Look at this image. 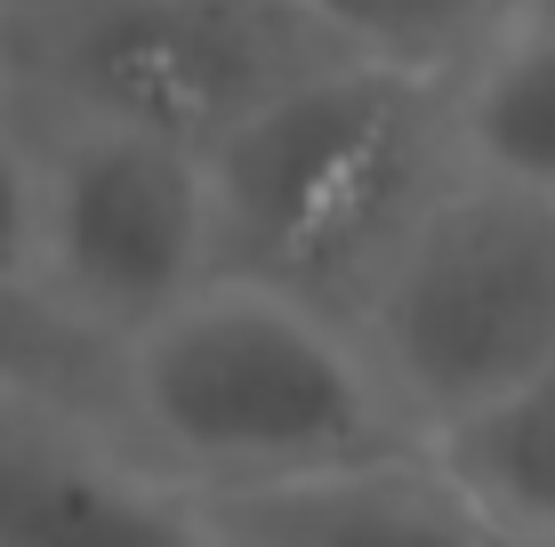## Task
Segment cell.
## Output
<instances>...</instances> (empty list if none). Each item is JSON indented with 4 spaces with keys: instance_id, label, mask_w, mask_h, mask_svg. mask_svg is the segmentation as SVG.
<instances>
[{
    "instance_id": "3957f363",
    "label": "cell",
    "mask_w": 555,
    "mask_h": 547,
    "mask_svg": "<svg viewBox=\"0 0 555 547\" xmlns=\"http://www.w3.org/2000/svg\"><path fill=\"white\" fill-rule=\"evenodd\" d=\"M411 443L555 354V194L451 169L347 314Z\"/></svg>"
},
{
    "instance_id": "8fae6325",
    "label": "cell",
    "mask_w": 555,
    "mask_h": 547,
    "mask_svg": "<svg viewBox=\"0 0 555 547\" xmlns=\"http://www.w3.org/2000/svg\"><path fill=\"white\" fill-rule=\"evenodd\" d=\"M0 379L73 394L105 419V347H89L73 323H56L41 298H0Z\"/></svg>"
},
{
    "instance_id": "5b68a950",
    "label": "cell",
    "mask_w": 555,
    "mask_h": 547,
    "mask_svg": "<svg viewBox=\"0 0 555 547\" xmlns=\"http://www.w3.org/2000/svg\"><path fill=\"white\" fill-rule=\"evenodd\" d=\"M209 274L218 234L202 145L33 113V298L56 323L113 347Z\"/></svg>"
},
{
    "instance_id": "9c48e42d",
    "label": "cell",
    "mask_w": 555,
    "mask_h": 547,
    "mask_svg": "<svg viewBox=\"0 0 555 547\" xmlns=\"http://www.w3.org/2000/svg\"><path fill=\"white\" fill-rule=\"evenodd\" d=\"M418 459L491 539H555V354L443 419Z\"/></svg>"
},
{
    "instance_id": "7a4b0ae2",
    "label": "cell",
    "mask_w": 555,
    "mask_h": 547,
    "mask_svg": "<svg viewBox=\"0 0 555 547\" xmlns=\"http://www.w3.org/2000/svg\"><path fill=\"white\" fill-rule=\"evenodd\" d=\"M218 274L347 323L411 218L451 185L443 81L371 56H331L202 154Z\"/></svg>"
},
{
    "instance_id": "7c38bea8",
    "label": "cell",
    "mask_w": 555,
    "mask_h": 547,
    "mask_svg": "<svg viewBox=\"0 0 555 547\" xmlns=\"http://www.w3.org/2000/svg\"><path fill=\"white\" fill-rule=\"evenodd\" d=\"M0 298H33V113L0 97Z\"/></svg>"
},
{
    "instance_id": "30bf717a",
    "label": "cell",
    "mask_w": 555,
    "mask_h": 547,
    "mask_svg": "<svg viewBox=\"0 0 555 547\" xmlns=\"http://www.w3.org/2000/svg\"><path fill=\"white\" fill-rule=\"evenodd\" d=\"M298 9L347 56L451 81V65L491 32V16H500L507 0H298Z\"/></svg>"
},
{
    "instance_id": "6da1fadb",
    "label": "cell",
    "mask_w": 555,
    "mask_h": 547,
    "mask_svg": "<svg viewBox=\"0 0 555 547\" xmlns=\"http://www.w3.org/2000/svg\"><path fill=\"white\" fill-rule=\"evenodd\" d=\"M105 427L185 499L418 451L338 314L234 274H209L105 347Z\"/></svg>"
},
{
    "instance_id": "5bb4252c",
    "label": "cell",
    "mask_w": 555,
    "mask_h": 547,
    "mask_svg": "<svg viewBox=\"0 0 555 547\" xmlns=\"http://www.w3.org/2000/svg\"><path fill=\"white\" fill-rule=\"evenodd\" d=\"M9 9H16V0H0V16H9Z\"/></svg>"
},
{
    "instance_id": "4fadbf2b",
    "label": "cell",
    "mask_w": 555,
    "mask_h": 547,
    "mask_svg": "<svg viewBox=\"0 0 555 547\" xmlns=\"http://www.w3.org/2000/svg\"><path fill=\"white\" fill-rule=\"evenodd\" d=\"M475 532H483V523H475ZM483 547H555V539H491L483 532Z\"/></svg>"
},
{
    "instance_id": "52a82bcc",
    "label": "cell",
    "mask_w": 555,
    "mask_h": 547,
    "mask_svg": "<svg viewBox=\"0 0 555 547\" xmlns=\"http://www.w3.org/2000/svg\"><path fill=\"white\" fill-rule=\"evenodd\" d=\"M185 507L218 547H483L475 516L427 476L418 451L378 459V467H347V476L218 492Z\"/></svg>"
},
{
    "instance_id": "8992f818",
    "label": "cell",
    "mask_w": 555,
    "mask_h": 547,
    "mask_svg": "<svg viewBox=\"0 0 555 547\" xmlns=\"http://www.w3.org/2000/svg\"><path fill=\"white\" fill-rule=\"evenodd\" d=\"M0 547H218L89 403L0 379Z\"/></svg>"
},
{
    "instance_id": "277c9868",
    "label": "cell",
    "mask_w": 555,
    "mask_h": 547,
    "mask_svg": "<svg viewBox=\"0 0 555 547\" xmlns=\"http://www.w3.org/2000/svg\"><path fill=\"white\" fill-rule=\"evenodd\" d=\"M331 56L347 49L298 0H16L0 16V97L209 154Z\"/></svg>"
},
{
    "instance_id": "ba28073f",
    "label": "cell",
    "mask_w": 555,
    "mask_h": 547,
    "mask_svg": "<svg viewBox=\"0 0 555 547\" xmlns=\"http://www.w3.org/2000/svg\"><path fill=\"white\" fill-rule=\"evenodd\" d=\"M459 169L555 194V0H507L443 81Z\"/></svg>"
}]
</instances>
